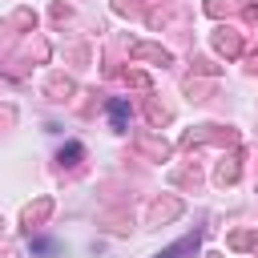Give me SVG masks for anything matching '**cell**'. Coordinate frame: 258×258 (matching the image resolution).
I'll use <instances>...</instances> for the list:
<instances>
[{
  "mask_svg": "<svg viewBox=\"0 0 258 258\" xmlns=\"http://www.w3.org/2000/svg\"><path fill=\"white\" fill-rule=\"evenodd\" d=\"M109 117H113V125H117V129H125V117H129V105H125V101H113V105H109Z\"/></svg>",
  "mask_w": 258,
  "mask_h": 258,
  "instance_id": "6da1fadb",
  "label": "cell"
},
{
  "mask_svg": "<svg viewBox=\"0 0 258 258\" xmlns=\"http://www.w3.org/2000/svg\"><path fill=\"white\" fill-rule=\"evenodd\" d=\"M64 157H81V145H77V141H73V145H69V149H60V161H64Z\"/></svg>",
  "mask_w": 258,
  "mask_h": 258,
  "instance_id": "7a4b0ae2",
  "label": "cell"
}]
</instances>
